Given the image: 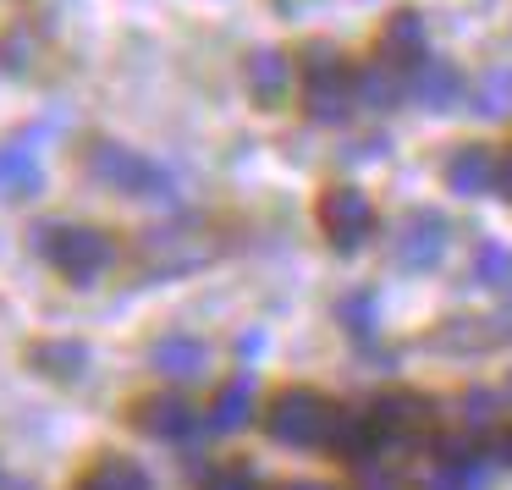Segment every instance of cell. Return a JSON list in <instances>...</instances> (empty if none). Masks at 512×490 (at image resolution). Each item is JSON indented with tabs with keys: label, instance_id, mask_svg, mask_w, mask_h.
<instances>
[{
	"label": "cell",
	"instance_id": "cell-1",
	"mask_svg": "<svg viewBox=\"0 0 512 490\" xmlns=\"http://www.w3.org/2000/svg\"><path fill=\"white\" fill-rule=\"evenodd\" d=\"M83 171H89V182L127 193V199H171V171L127 144H111V138H94L83 149Z\"/></svg>",
	"mask_w": 512,
	"mask_h": 490
},
{
	"label": "cell",
	"instance_id": "cell-2",
	"mask_svg": "<svg viewBox=\"0 0 512 490\" xmlns=\"http://www.w3.org/2000/svg\"><path fill=\"white\" fill-rule=\"evenodd\" d=\"M34 248L67 281H78V287H89V281L116 259V243L100 232V226H56V221H45V226H34Z\"/></svg>",
	"mask_w": 512,
	"mask_h": 490
},
{
	"label": "cell",
	"instance_id": "cell-3",
	"mask_svg": "<svg viewBox=\"0 0 512 490\" xmlns=\"http://www.w3.org/2000/svg\"><path fill=\"white\" fill-rule=\"evenodd\" d=\"M265 430H270V441L298 446V452L303 446H325L331 430H336V408L320 397V391L292 386V391H281V397L265 408Z\"/></svg>",
	"mask_w": 512,
	"mask_h": 490
},
{
	"label": "cell",
	"instance_id": "cell-4",
	"mask_svg": "<svg viewBox=\"0 0 512 490\" xmlns=\"http://www.w3.org/2000/svg\"><path fill=\"white\" fill-rule=\"evenodd\" d=\"M320 226L325 237H331V248H342V254H353V248L369 243V232H375V204H369L364 188H325L320 193Z\"/></svg>",
	"mask_w": 512,
	"mask_h": 490
},
{
	"label": "cell",
	"instance_id": "cell-5",
	"mask_svg": "<svg viewBox=\"0 0 512 490\" xmlns=\"http://www.w3.org/2000/svg\"><path fill=\"white\" fill-rule=\"evenodd\" d=\"M446 237H452V232H446V215H435V210L402 215L397 237H391V248H397V265H402V270H430V265H441Z\"/></svg>",
	"mask_w": 512,
	"mask_h": 490
},
{
	"label": "cell",
	"instance_id": "cell-6",
	"mask_svg": "<svg viewBox=\"0 0 512 490\" xmlns=\"http://www.w3.org/2000/svg\"><path fill=\"white\" fill-rule=\"evenodd\" d=\"M138 254H144V265L155 276H182V270H193L204 259V243L193 237V226H155V232H144Z\"/></svg>",
	"mask_w": 512,
	"mask_h": 490
},
{
	"label": "cell",
	"instance_id": "cell-7",
	"mask_svg": "<svg viewBox=\"0 0 512 490\" xmlns=\"http://www.w3.org/2000/svg\"><path fill=\"white\" fill-rule=\"evenodd\" d=\"M133 424L144 435H155V441H188L193 424H199V413H193L188 397H171V391H160V397H138L133 402Z\"/></svg>",
	"mask_w": 512,
	"mask_h": 490
},
{
	"label": "cell",
	"instance_id": "cell-8",
	"mask_svg": "<svg viewBox=\"0 0 512 490\" xmlns=\"http://www.w3.org/2000/svg\"><path fill=\"white\" fill-rule=\"evenodd\" d=\"M446 188L463 193V199H479V193L501 188V160L490 155L485 144H463L452 160H446Z\"/></svg>",
	"mask_w": 512,
	"mask_h": 490
},
{
	"label": "cell",
	"instance_id": "cell-9",
	"mask_svg": "<svg viewBox=\"0 0 512 490\" xmlns=\"http://www.w3.org/2000/svg\"><path fill=\"white\" fill-rule=\"evenodd\" d=\"M424 45H430V34H424V17L419 12H391L386 28H380V67H419L424 61Z\"/></svg>",
	"mask_w": 512,
	"mask_h": 490
},
{
	"label": "cell",
	"instance_id": "cell-10",
	"mask_svg": "<svg viewBox=\"0 0 512 490\" xmlns=\"http://www.w3.org/2000/svg\"><path fill=\"white\" fill-rule=\"evenodd\" d=\"M28 364H34L39 375H50V380H83L89 347H83L78 336H45V342L28 347Z\"/></svg>",
	"mask_w": 512,
	"mask_h": 490
},
{
	"label": "cell",
	"instance_id": "cell-11",
	"mask_svg": "<svg viewBox=\"0 0 512 490\" xmlns=\"http://www.w3.org/2000/svg\"><path fill=\"white\" fill-rule=\"evenodd\" d=\"M413 100L424 105V111H452L457 100H463V72L452 67V61H419V72H413Z\"/></svg>",
	"mask_w": 512,
	"mask_h": 490
},
{
	"label": "cell",
	"instance_id": "cell-12",
	"mask_svg": "<svg viewBox=\"0 0 512 490\" xmlns=\"http://www.w3.org/2000/svg\"><path fill=\"white\" fill-rule=\"evenodd\" d=\"M149 358H155V369L166 380H199L204 369H210V347H204L199 336H160Z\"/></svg>",
	"mask_w": 512,
	"mask_h": 490
},
{
	"label": "cell",
	"instance_id": "cell-13",
	"mask_svg": "<svg viewBox=\"0 0 512 490\" xmlns=\"http://www.w3.org/2000/svg\"><path fill=\"white\" fill-rule=\"evenodd\" d=\"M424 419H430V408H424L419 397H380L375 408H369V424H375L380 441H402V435H413Z\"/></svg>",
	"mask_w": 512,
	"mask_h": 490
},
{
	"label": "cell",
	"instance_id": "cell-14",
	"mask_svg": "<svg viewBox=\"0 0 512 490\" xmlns=\"http://www.w3.org/2000/svg\"><path fill=\"white\" fill-rule=\"evenodd\" d=\"M353 78H320V83H303V111L314 116V122H347V111H353Z\"/></svg>",
	"mask_w": 512,
	"mask_h": 490
},
{
	"label": "cell",
	"instance_id": "cell-15",
	"mask_svg": "<svg viewBox=\"0 0 512 490\" xmlns=\"http://www.w3.org/2000/svg\"><path fill=\"white\" fill-rule=\"evenodd\" d=\"M243 72H248V89H254L259 105H281V94H287V83H292V67H287L281 50H254Z\"/></svg>",
	"mask_w": 512,
	"mask_h": 490
},
{
	"label": "cell",
	"instance_id": "cell-16",
	"mask_svg": "<svg viewBox=\"0 0 512 490\" xmlns=\"http://www.w3.org/2000/svg\"><path fill=\"white\" fill-rule=\"evenodd\" d=\"M39 188H45V177H39V160L28 149L23 144L0 149V199H34Z\"/></svg>",
	"mask_w": 512,
	"mask_h": 490
},
{
	"label": "cell",
	"instance_id": "cell-17",
	"mask_svg": "<svg viewBox=\"0 0 512 490\" xmlns=\"http://www.w3.org/2000/svg\"><path fill=\"white\" fill-rule=\"evenodd\" d=\"M248 419H254V380L232 375L210 402V430H243Z\"/></svg>",
	"mask_w": 512,
	"mask_h": 490
},
{
	"label": "cell",
	"instance_id": "cell-18",
	"mask_svg": "<svg viewBox=\"0 0 512 490\" xmlns=\"http://www.w3.org/2000/svg\"><path fill=\"white\" fill-rule=\"evenodd\" d=\"M331 457H342V463H358V468H369V457L380 452V435H375V424H369V413L364 419H336V430H331Z\"/></svg>",
	"mask_w": 512,
	"mask_h": 490
},
{
	"label": "cell",
	"instance_id": "cell-19",
	"mask_svg": "<svg viewBox=\"0 0 512 490\" xmlns=\"http://www.w3.org/2000/svg\"><path fill=\"white\" fill-rule=\"evenodd\" d=\"M83 490H149V474L133 457H100V463L83 474Z\"/></svg>",
	"mask_w": 512,
	"mask_h": 490
},
{
	"label": "cell",
	"instance_id": "cell-20",
	"mask_svg": "<svg viewBox=\"0 0 512 490\" xmlns=\"http://www.w3.org/2000/svg\"><path fill=\"white\" fill-rule=\"evenodd\" d=\"M474 111L479 116H507L512 111V67H490V72H479L474 78Z\"/></svg>",
	"mask_w": 512,
	"mask_h": 490
},
{
	"label": "cell",
	"instance_id": "cell-21",
	"mask_svg": "<svg viewBox=\"0 0 512 490\" xmlns=\"http://www.w3.org/2000/svg\"><path fill=\"white\" fill-rule=\"evenodd\" d=\"M353 94L369 105V111H391V105H397V94H402V83H397V72H386V67H369L364 78L353 83Z\"/></svg>",
	"mask_w": 512,
	"mask_h": 490
},
{
	"label": "cell",
	"instance_id": "cell-22",
	"mask_svg": "<svg viewBox=\"0 0 512 490\" xmlns=\"http://www.w3.org/2000/svg\"><path fill=\"white\" fill-rule=\"evenodd\" d=\"M474 281H479V287H507V281H512V248L479 243L474 248Z\"/></svg>",
	"mask_w": 512,
	"mask_h": 490
},
{
	"label": "cell",
	"instance_id": "cell-23",
	"mask_svg": "<svg viewBox=\"0 0 512 490\" xmlns=\"http://www.w3.org/2000/svg\"><path fill=\"white\" fill-rule=\"evenodd\" d=\"M424 490H485V468H479V457H468V463H441L424 479Z\"/></svg>",
	"mask_w": 512,
	"mask_h": 490
},
{
	"label": "cell",
	"instance_id": "cell-24",
	"mask_svg": "<svg viewBox=\"0 0 512 490\" xmlns=\"http://www.w3.org/2000/svg\"><path fill=\"white\" fill-rule=\"evenodd\" d=\"M336 320H342L353 336H369L375 331V292H347V298L336 303Z\"/></svg>",
	"mask_w": 512,
	"mask_h": 490
},
{
	"label": "cell",
	"instance_id": "cell-25",
	"mask_svg": "<svg viewBox=\"0 0 512 490\" xmlns=\"http://www.w3.org/2000/svg\"><path fill=\"white\" fill-rule=\"evenodd\" d=\"M342 56L331 45H309L303 50V83H320V78H342Z\"/></svg>",
	"mask_w": 512,
	"mask_h": 490
},
{
	"label": "cell",
	"instance_id": "cell-26",
	"mask_svg": "<svg viewBox=\"0 0 512 490\" xmlns=\"http://www.w3.org/2000/svg\"><path fill=\"white\" fill-rule=\"evenodd\" d=\"M0 67H6V72H28V67H34V39H28L23 28H12V34L0 39Z\"/></svg>",
	"mask_w": 512,
	"mask_h": 490
},
{
	"label": "cell",
	"instance_id": "cell-27",
	"mask_svg": "<svg viewBox=\"0 0 512 490\" xmlns=\"http://www.w3.org/2000/svg\"><path fill=\"white\" fill-rule=\"evenodd\" d=\"M496 391H468L463 397V424L468 430H490V424H496Z\"/></svg>",
	"mask_w": 512,
	"mask_h": 490
},
{
	"label": "cell",
	"instance_id": "cell-28",
	"mask_svg": "<svg viewBox=\"0 0 512 490\" xmlns=\"http://www.w3.org/2000/svg\"><path fill=\"white\" fill-rule=\"evenodd\" d=\"M204 490H259V479L248 474V468H215V474L204 479Z\"/></svg>",
	"mask_w": 512,
	"mask_h": 490
},
{
	"label": "cell",
	"instance_id": "cell-29",
	"mask_svg": "<svg viewBox=\"0 0 512 490\" xmlns=\"http://www.w3.org/2000/svg\"><path fill=\"white\" fill-rule=\"evenodd\" d=\"M259 347H265V336H237V353H243V358L259 353Z\"/></svg>",
	"mask_w": 512,
	"mask_h": 490
},
{
	"label": "cell",
	"instance_id": "cell-30",
	"mask_svg": "<svg viewBox=\"0 0 512 490\" xmlns=\"http://www.w3.org/2000/svg\"><path fill=\"white\" fill-rule=\"evenodd\" d=\"M501 193H507V199H512V155L501 160Z\"/></svg>",
	"mask_w": 512,
	"mask_h": 490
},
{
	"label": "cell",
	"instance_id": "cell-31",
	"mask_svg": "<svg viewBox=\"0 0 512 490\" xmlns=\"http://www.w3.org/2000/svg\"><path fill=\"white\" fill-rule=\"evenodd\" d=\"M364 490H397V485H391V479H380V474H369V485Z\"/></svg>",
	"mask_w": 512,
	"mask_h": 490
},
{
	"label": "cell",
	"instance_id": "cell-32",
	"mask_svg": "<svg viewBox=\"0 0 512 490\" xmlns=\"http://www.w3.org/2000/svg\"><path fill=\"white\" fill-rule=\"evenodd\" d=\"M287 490H331V485H320V479H298V485H287Z\"/></svg>",
	"mask_w": 512,
	"mask_h": 490
},
{
	"label": "cell",
	"instance_id": "cell-33",
	"mask_svg": "<svg viewBox=\"0 0 512 490\" xmlns=\"http://www.w3.org/2000/svg\"><path fill=\"white\" fill-rule=\"evenodd\" d=\"M501 452H507V463H512V430H507V441H501Z\"/></svg>",
	"mask_w": 512,
	"mask_h": 490
}]
</instances>
